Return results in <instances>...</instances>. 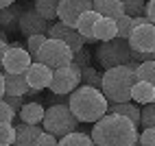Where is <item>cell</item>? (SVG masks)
<instances>
[{
    "label": "cell",
    "mask_w": 155,
    "mask_h": 146,
    "mask_svg": "<svg viewBox=\"0 0 155 146\" xmlns=\"http://www.w3.org/2000/svg\"><path fill=\"white\" fill-rule=\"evenodd\" d=\"M90 138L98 146H133L138 144V127L120 113L107 111L94 122Z\"/></svg>",
    "instance_id": "obj_1"
},
{
    "label": "cell",
    "mask_w": 155,
    "mask_h": 146,
    "mask_svg": "<svg viewBox=\"0 0 155 146\" xmlns=\"http://www.w3.org/2000/svg\"><path fill=\"white\" fill-rule=\"evenodd\" d=\"M107 98L98 87L81 83L68 94V107L77 116L79 122H96L107 113Z\"/></svg>",
    "instance_id": "obj_2"
},
{
    "label": "cell",
    "mask_w": 155,
    "mask_h": 146,
    "mask_svg": "<svg viewBox=\"0 0 155 146\" xmlns=\"http://www.w3.org/2000/svg\"><path fill=\"white\" fill-rule=\"evenodd\" d=\"M136 63L122 66H114V68H105V74H101V92L105 94L107 102H125L131 100V87L136 83Z\"/></svg>",
    "instance_id": "obj_3"
},
{
    "label": "cell",
    "mask_w": 155,
    "mask_h": 146,
    "mask_svg": "<svg viewBox=\"0 0 155 146\" xmlns=\"http://www.w3.org/2000/svg\"><path fill=\"white\" fill-rule=\"evenodd\" d=\"M79 120L72 113V109L68 107V102H55L48 109H44V118H42V129L53 133L55 138L59 140L61 135H66L70 131L79 129Z\"/></svg>",
    "instance_id": "obj_4"
},
{
    "label": "cell",
    "mask_w": 155,
    "mask_h": 146,
    "mask_svg": "<svg viewBox=\"0 0 155 146\" xmlns=\"http://www.w3.org/2000/svg\"><path fill=\"white\" fill-rule=\"evenodd\" d=\"M96 59L103 68H114V66H122L129 63L131 59V48L129 41L122 37H111L101 41V46L96 48Z\"/></svg>",
    "instance_id": "obj_5"
},
{
    "label": "cell",
    "mask_w": 155,
    "mask_h": 146,
    "mask_svg": "<svg viewBox=\"0 0 155 146\" xmlns=\"http://www.w3.org/2000/svg\"><path fill=\"white\" fill-rule=\"evenodd\" d=\"M35 61L46 63L50 70L61 68V66H68V63H72V48L68 44H64L61 39H55V37H48L46 35V41L42 44V48H39Z\"/></svg>",
    "instance_id": "obj_6"
},
{
    "label": "cell",
    "mask_w": 155,
    "mask_h": 146,
    "mask_svg": "<svg viewBox=\"0 0 155 146\" xmlns=\"http://www.w3.org/2000/svg\"><path fill=\"white\" fill-rule=\"evenodd\" d=\"M129 48L138 53H153L155 50V24L147 15L133 18V28L129 35Z\"/></svg>",
    "instance_id": "obj_7"
},
{
    "label": "cell",
    "mask_w": 155,
    "mask_h": 146,
    "mask_svg": "<svg viewBox=\"0 0 155 146\" xmlns=\"http://www.w3.org/2000/svg\"><path fill=\"white\" fill-rule=\"evenodd\" d=\"M77 85H81V68L74 63H68L53 70V79L48 83V89L50 94H70Z\"/></svg>",
    "instance_id": "obj_8"
},
{
    "label": "cell",
    "mask_w": 155,
    "mask_h": 146,
    "mask_svg": "<svg viewBox=\"0 0 155 146\" xmlns=\"http://www.w3.org/2000/svg\"><path fill=\"white\" fill-rule=\"evenodd\" d=\"M33 57L28 55V50L18 46V44H9L5 55H2V70L5 72H13V74H24L26 68L31 66Z\"/></svg>",
    "instance_id": "obj_9"
},
{
    "label": "cell",
    "mask_w": 155,
    "mask_h": 146,
    "mask_svg": "<svg viewBox=\"0 0 155 146\" xmlns=\"http://www.w3.org/2000/svg\"><path fill=\"white\" fill-rule=\"evenodd\" d=\"M46 35L48 37H55V39H61L64 44H68L70 48H72V53H77L79 48H83L85 46V39L81 37V33L74 28V26H68V24H64V22H50L48 24V31H46Z\"/></svg>",
    "instance_id": "obj_10"
},
{
    "label": "cell",
    "mask_w": 155,
    "mask_h": 146,
    "mask_svg": "<svg viewBox=\"0 0 155 146\" xmlns=\"http://www.w3.org/2000/svg\"><path fill=\"white\" fill-rule=\"evenodd\" d=\"M92 9V0H59L57 7V20L68 26H74L79 15Z\"/></svg>",
    "instance_id": "obj_11"
},
{
    "label": "cell",
    "mask_w": 155,
    "mask_h": 146,
    "mask_svg": "<svg viewBox=\"0 0 155 146\" xmlns=\"http://www.w3.org/2000/svg\"><path fill=\"white\" fill-rule=\"evenodd\" d=\"M48 24L50 22L39 15L35 9H24L22 15H20V22H18V31L24 37H31V35H37V33H46Z\"/></svg>",
    "instance_id": "obj_12"
},
{
    "label": "cell",
    "mask_w": 155,
    "mask_h": 146,
    "mask_svg": "<svg viewBox=\"0 0 155 146\" xmlns=\"http://www.w3.org/2000/svg\"><path fill=\"white\" fill-rule=\"evenodd\" d=\"M24 76H26L28 87H33V89H37V92H42V89L48 87L50 79H53V70H50L46 63H42V61H31V66L26 68Z\"/></svg>",
    "instance_id": "obj_13"
},
{
    "label": "cell",
    "mask_w": 155,
    "mask_h": 146,
    "mask_svg": "<svg viewBox=\"0 0 155 146\" xmlns=\"http://www.w3.org/2000/svg\"><path fill=\"white\" fill-rule=\"evenodd\" d=\"M98 18L101 15L94 11V9H87V11H83V13L79 15V20H77L74 28L81 33V37L85 39V44H87V41H96L94 39V24H96Z\"/></svg>",
    "instance_id": "obj_14"
},
{
    "label": "cell",
    "mask_w": 155,
    "mask_h": 146,
    "mask_svg": "<svg viewBox=\"0 0 155 146\" xmlns=\"http://www.w3.org/2000/svg\"><path fill=\"white\" fill-rule=\"evenodd\" d=\"M24 9L11 2L9 7H2L0 9V28H5L7 33H13V31H18V22H20V15H22Z\"/></svg>",
    "instance_id": "obj_15"
},
{
    "label": "cell",
    "mask_w": 155,
    "mask_h": 146,
    "mask_svg": "<svg viewBox=\"0 0 155 146\" xmlns=\"http://www.w3.org/2000/svg\"><path fill=\"white\" fill-rule=\"evenodd\" d=\"M42 124H26V122H20L18 127H15V142L18 146H31V144H35L37 140V135L42 133Z\"/></svg>",
    "instance_id": "obj_16"
},
{
    "label": "cell",
    "mask_w": 155,
    "mask_h": 146,
    "mask_svg": "<svg viewBox=\"0 0 155 146\" xmlns=\"http://www.w3.org/2000/svg\"><path fill=\"white\" fill-rule=\"evenodd\" d=\"M18 118L20 122H26V124H42V118H44V107H42V102H35V100H31V102H22V107H20L18 111Z\"/></svg>",
    "instance_id": "obj_17"
},
{
    "label": "cell",
    "mask_w": 155,
    "mask_h": 146,
    "mask_svg": "<svg viewBox=\"0 0 155 146\" xmlns=\"http://www.w3.org/2000/svg\"><path fill=\"white\" fill-rule=\"evenodd\" d=\"M92 9L98 15H105L116 20L125 13V7H122V0H92Z\"/></svg>",
    "instance_id": "obj_18"
},
{
    "label": "cell",
    "mask_w": 155,
    "mask_h": 146,
    "mask_svg": "<svg viewBox=\"0 0 155 146\" xmlns=\"http://www.w3.org/2000/svg\"><path fill=\"white\" fill-rule=\"evenodd\" d=\"M107 111H111V113H120V116L129 118L133 124H136V127H140V107H138V102H133V100L109 102V105H107Z\"/></svg>",
    "instance_id": "obj_19"
},
{
    "label": "cell",
    "mask_w": 155,
    "mask_h": 146,
    "mask_svg": "<svg viewBox=\"0 0 155 146\" xmlns=\"http://www.w3.org/2000/svg\"><path fill=\"white\" fill-rule=\"evenodd\" d=\"M5 94L11 96H24L28 92V83L24 74H13V72H5Z\"/></svg>",
    "instance_id": "obj_20"
},
{
    "label": "cell",
    "mask_w": 155,
    "mask_h": 146,
    "mask_svg": "<svg viewBox=\"0 0 155 146\" xmlns=\"http://www.w3.org/2000/svg\"><path fill=\"white\" fill-rule=\"evenodd\" d=\"M153 89L155 85H151L149 81H136L131 87V100L138 102V105H147V102H153Z\"/></svg>",
    "instance_id": "obj_21"
},
{
    "label": "cell",
    "mask_w": 155,
    "mask_h": 146,
    "mask_svg": "<svg viewBox=\"0 0 155 146\" xmlns=\"http://www.w3.org/2000/svg\"><path fill=\"white\" fill-rule=\"evenodd\" d=\"M111 37H116V20L101 15L94 24V39L105 41V39H111Z\"/></svg>",
    "instance_id": "obj_22"
},
{
    "label": "cell",
    "mask_w": 155,
    "mask_h": 146,
    "mask_svg": "<svg viewBox=\"0 0 155 146\" xmlns=\"http://www.w3.org/2000/svg\"><path fill=\"white\" fill-rule=\"evenodd\" d=\"M57 7H59V0H35V5H33V9L42 18H46L48 22L57 20Z\"/></svg>",
    "instance_id": "obj_23"
},
{
    "label": "cell",
    "mask_w": 155,
    "mask_h": 146,
    "mask_svg": "<svg viewBox=\"0 0 155 146\" xmlns=\"http://www.w3.org/2000/svg\"><path fill=\"white\" fill-rule=\"evenodd\" d=\"M61 146H74V144H83V146H92L94 142H92V138L87 133H83V131H70V133H66V135H61V138L57 140Z\"/></svg>",
    "instance_id": "obj_24"
},
{
    "label": "cell",
    "mask_w": 155,
    "mask_h": 146,
    "mask_svg": "<svg viewBox=\"0 0 155 146\" xmlns=\"http://www.w3.org/2000/svg\"><path fill=\"white\" fill-rule=\"evenodd\" d=\"M136 79L140 81H149L151 85H155V59L151 61H140V63H136Z\"/></svg>",
    "instance_id": "obj_25"
},
{
    "label": "cell",
    "mask_w": 155,
    "mask_h": 146,
    "mask_svg": "<svg viewBox=\"0 0 155 146\" xmlns=\"http://www.w3.org/2000/svg\"><path fill=\"white\" fill-rule=\"evenodd\" d=\"M131 28H133V18L122 13L120 18H116V37H122V39H129L131 35Z\"/></svg>",
    "instance_id": "obj_26"
},
{
    "label": "cell",
    "mask_w": 155,
    "mask_h": 146,
    "mask_svg": "<svg viewBox=\"0 0 155 146\" xmlns=\"http://www.w3.org/2000/svg\"><path fill=\"white\" fill-rule=\"evenodd\" d=\"M81 83H85V85H94V87L101 89V74L92 66H83V68H81Z\"/></svg>",
    "instance_id": "obj_27"
},
{
    "label": "cell",
    "mask_w": 155,
    "mask_h": 146,
    "mask_svg": "<svg viewBox=\"0 0 155 146\" xmlns=\"http://www.w3.org/2000/svg\"><path fill=\"white\" fill-rule=\"evenodd\" d=\"M44 41H46V33H37V35L26 37V50H28V55L33 57V61H35V57H37V53H39V48H42Z\"/></svg>",
    "instance_id": "obj_28"
},
{
    "label": "cell",
    "mask_w": 155,
    "mask_h": 146,
    "mask_svg": "<svg viewBox=\"0 0 155 146\" xmlns=\"http://www.w3.org/2000/svg\"><path fill=\"white\" fill-rule=\"evenodd\" d=\"M15 142V127L11 122H0V146H9Z\"/></svg>",
    "instance_id": "obj_29"
},
{
    "label": "cell",
    "mask_w": 155,
    "mask_h": 146,
    "mask_svg": "<svg viewBox=\"0 0 155 146\" xmlns=\"http://www.w3.org/2000/svg\"><path fill=\"white\" fill-rule=\"evenodd\" d=\"M140 124L142 127H155V102H147L140 109Z\"/></svg>",
    "instance_id": "obj_30"
},
{
    "label": "cell",
    "mask_w": 155,
    "mask_h": 146,
    "mask_svg": "<svg viewBox=\"0 0 155 146\" xmlns=\"http://www.w3.org/2000/svg\"><path fill=\"white\" fill-rule=\"evenodd\" d=\"M144 0H122V7H125V13L131 18H138L144 15Z\"/></svg>",
    "instance_id": "obj_31"
},
{
    "label": "cell",
    "mask_w": 155,
    "mask_h": 146,
    "mask_svg": "<svg viewBox=\"0 0 155 146\" xmlns=\"http://www.w3.org/2000/svg\"><path fill=\"white\" fill-rule=\"evenodd\" d=\"M138 144L155 146V127H144V131L138 133Z\"/></svg>",
    "instance_id": "obj_32"
},
{
    "label": "cell",
    "mask_w": 155,
    "mask_h": 146,
    "mask_svg": "<svg viewBox=\"0 0 155 146\" xmlns=\"http://www.w3.org/2000/svg\"><path fill=\"white\" fill-rule=\"evenodd\" d=\"M72 63H74V66H79V68L90 66V53L85 50V46H83V48H79L77 53H72Z\"/></svg>",
    "instance_id": "obj_33"
},
{
    "label": "cell",
    "mask_w": 155,
    "mask_h": 146,
    "mask_svg": "<svg viewBox=\"0 0 155 146\" xmlns=\"http://www.w3.org/2000/svg\"><path fill=\"white\" fill-rule=\"evenodd\" d=\"M15 116H18V113H15L11 107H9L2 98H0V122H13Z\"/></svg>",
    "instance_id": "obj_34"
},
{
    "label": "cell",
    "mask_w": 155,
    "mask_h": 146,
    "mask_svg": "<svg viewBox=\"0 0 155 146\" xmlns=\"http://www.w3.org/2000/svg\"><path fill=\"white\" fill-rule=\"evenodd\" d=\"M2 100H5L7 105L18 113V111H20V107H22V102H24V96H11V94H5Z\"/></svg>",
    "instance_id": "obj_35"
},
{
    "label": "cell",
    "mask_w": 155,
    "mask_h": 146,
    "mask_svg": "<svg viewBox=\"0 0 155 146\" xmlns=\"http://www.w3.org/2000/svg\"><path fill=\"white\" fill-rule=\"evenodd\" d=\"M35 144H37V146H46V144H57V138H55L53 133H48V131H42V133L37 135Z\"/></svg>",
    "instance_id": "obj_36"
},
{
    "label": "cell",
    "mask_w": 155,
    "mask_h": 146,
    "mask_svg": "<svg viewBox=\"0 0 155 146\" xmlns=\"http://www.w3.org/2000/svg\"><path fill=\"white\" fill-rule=\"evenodd\" d=\"M144 15H147L151 22L155 24V0H149V2L144 5Z\"/></svg>",
    "instance_id": "obj_37"
},
{
    "label": "cell",
    "mask_w": 155,
    "mask_h": 146,
    "mask_svg": "<svg viewBox=\"0 0 155 146\" xmlns=\"http://www.w3.org/2000/svg\"><path fill=\"white\" fill-rule=\"evenodd\" d=\"M55 102H68V94H53L50 96V105H55Z\"/></svg>",
    "instance_id": "obj_38"
},
{
    "label": "cell",
    "mask_w": 155,
    "mask_h": 146,
    "mask_svg": "<svg viewBox=\"0 0 155 146\" xmlns=\"http://www.w3.org/2000/svg\"><path fill=\"white\" fill-rule=\"evenodd\" d=\"M7 46H9V39H0V68H2V55H5Z\"/></svg>",
    "instance_id": "obj_39"
},
{
    "label": "cell",
    "mask_w": 155,
    "mask_h": 146,
    "mask_svg": "<svg viewBox=\"0 0 155 146\" xmlns=\"http://www.w3.org/2000/svg\"><path fill=\"white\" fill-rule=\"evenodd\" d=\"M5 96V76H2V72H0V98Z\"/></svg>",
    "instance_id": "obj_40"
},
{
    "label": "cell",
    "mask_w": 155,
    "mask_h": 146,
    "mask_svg": "<svg viewBox=\"0 0 155 146\" xmlns=\"http://www.w3.org/2000/svg\"><path fill=\"white\" fill-rule=\"evenodd\" d=\"M11 2H15V0H0V9H2V7H9Z\"/></svg>",
    "instance_id": "obj_41"
},
{
    "label": "cell",
    "mask_w": 155,
    "mask_h": 146,
    "mask_svg": "<svg viewBox=\"0 0 155 146\" xmlns=\"http://www.w3.org/2000/svg\"><path fill=\"white\" fill-rule=\"evenodd\" d=\"M0 39H7V31L5 28H0Z\"/></svg>",
    "instance_id": "obj_42"
},
{
    "label": "cell",
    "mask_w": 155,
    "mask_h": 146,
    "mask_svg": "<svg viewBox=\"0 0 155 146\" xmlns=\"http://www.w3.org/2000/svg\"><path fill=\"white\" fill-rule=\"evenodd\" d=\"M153 102H155V89H153Z\"/></svg>",
    "instance_id": "obj_43"
}]
</instances>
